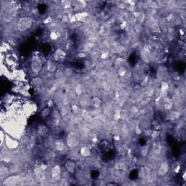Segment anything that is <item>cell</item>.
I'll return each instance as SVG.
<instances>
[{
  "label": "cell",
  "instance_id": "e0dca14e",
  "mask_svg": "<svg viewBox=\"0 0 186 186\" xmlns=\"http://www.w3.org/2000/svg\"><path fill=\"white\" fill-rule=\"evenodd\" d=\"M75 18L76 20V22L77 21H81L84 20L85 18H87L88 16V13L86 12H77L76 14H75Z\"/></svg>",
  "mask_w": 186,
  "mask_h": 186
},
{
  "label": "cell",
  "instance_id": "4dcf8cb0",
  "mask_svg": "<svg viewBox=\"0 0 186 186\" xmlns=\"http://www.w3.org/2000/svg\"><path fill=\"white\" fill-rule=\"evenodd\" d=\"M159 135V132H157L156 130H155V131H153V132H151V135H150V136H151V138H153V139H156V138H157V137Z\"/></svg>",
  "mask_w": 186,
  "mask_h": 186
},
{
  "label": "cell",
  "instance_id": "f1b7e54d",
  "mask_svg": "<svg viewBox=\"0 0 186 186\" xmlns=\"http://www.w3.org/2000/svg\"><path fill=\"white\" fill-rule=\"evenodd\" d=\"M124 50V47L123 46H121V45H119V46H117V47H116V48H115V52H116V53H121V52H122Z\"/></svg>",
  "mask_w": 186,
  "mask_h": 186
},
{
  "label": "cell",
  "instance_id": "8d00e7d4",
  "mask_svg": "<svg viewBox=\"0 0 186 186\" xmlns=\"http://www.w3.org/2000/svg\"><path fill=\"white\" fill-rule=\"evenodd\" d=\"M141 132H142V130L140 129V127H136V128H135V133H136L137 135H140V134H141Z\"/></svg>",
  "mask_w": 186,
  "mask_h": 186
},
{
  "label": "cell",
  "instance_id": "ac0fdd59",
  "mask_svg": "<svg viewBox=\"0 0 186 186\" xmlns=\"http://www.w3.org/2000/svg\"><path fill=\"white\" fill-rule=\"evenodd\" d=\"M60 31L58 30H57V29H54V30H52L51 31V33H50V39H52V40H53V41H56V40H57V39L60 38Z\"/></svg>",
  "mask_w": 186,
  "mask_h": 186
},
{
  "label": "cell",
  "instance_id": "4316f807",
  "mask_svg": "<svg viewBox=\"0 0 186 186\" xmlns=\"http://www.w3.org/2000/svg\"><path fill=\"white\" fill-rule=\"evenodd\" d=\"M61 21H62V22L64 23H68V22H70V16H68V15H63V16H62V18H61Z\"/></svg>",
  "mask_w": 186,
  "mask_h": 186
},
{
  "label": "cell",
  "instance_id": "9a60e30c",
  "mask_svg": "<svg viewBox=\"0 0 186 186\" xmlns=\"http://www.w3.org/2000/svg\"><path fill=\"white\" fill-rule=\"evenodd\" d=\"M161 145L159 142H156L153 145V147H152V151L154 154L156 155H159L160 153H161Z\"/></svg>",
  "mask_w": 186,
  "mask_h": 186
},
{
  "label": "cell",
  "instance_id": "7c38bea8",
  "mask_svg": "<svg viewBox=\"0 0 186 186\" xmlns=\"http://www.w3.org/2000/svg\"><path fill=\"white\" fill-rule=\"evenodd\" d=\"M5 144H6L7 147L9 148H16L18 146V143L14 139H12L11 138H9L8 136H5Z\"/></svg>",
  "mask_w": 186,
  "mask_h": 186
},
{
  "label": "cell",
  "instance_id": "ffe728a7",
  "mask_svg": "<svg viewBox=\"0 0 186 186\" xmlns=\"http://www.w3.org/2000/svg\"><path fill=\"white\" fill-rule=\"evenodd\" d=\"M164 108L167 111H170L173 108V102L171 100H166L164 104Z\"/></svg>",
  "mask_w": 186,
  "mask_h": 186
},
{
  "label": "cell",
  "instance_id": "7402d4cb",
  "mask_svg": "<svg viewBox=\"0 0 186 186\" xmlns=\"http://www.w3.org/2000/svg\"><path fill=\"white\" fill-rule=\"evenodd\" d=\"M60 4H61V6L63 7V8H64L65 9H70L71 7V5H72V4L70 1H66V0L60 2Z\"/></svg>",
  "mask_w": 186,
  "mask_h": 186
},
{
  "label": "cell",
  "instance_id": "ba28073f",
  "mask_svg": "<svg viewBox=\"0 0 186 186\" xmlns=\"http://www.w3.org/2000/svg\"><path fill=\"white\" fill-rule=\"evenodd\" d=\"M37 133L39 134V136H41L42 138H47L50 136V131L46 125H40L37 129Z\"/></svg>",
  "mask_w": 186,
  "mask_h": 186
},
{
  "label": "cell",
  "instance_id": "30bf717a",
  "mask_svg": "<svg viewBox=\"0 0 186 186\" xmlns=\"http://www.w3.org/2000/svg\"><path fill=\"white\" fill-rule=\"evenodd\" d=\"M46 68H47V71L50 74H55L57 71V66L55 61L48 60L46 64Z\"/></svg>",
  "mask_w": 186,
  "mask_h": 186
},
{
  "label": "cell",
  "instance_id": "7a4b0ae2",
  "mask_svg": "<svg viewBox=\"0 0 186 186\" xmlns=\"http://www.w3.org/2000/svg\"><path fill=\"white\" fill-rule=\"evenodd\" d=\"M62 177V169L59 165L53 166L50 171V179L53 183H58Z\"/></svg>",
  "mask_w": 186,
  "mask_h": 186
},
{
  "label": "cell",
  "instance_id": "4fadbf2b",
  "mask_svg": "<svg viewBox=\"0 0 186 186\" xmlns=\"http://www.w3.org/2000/svg\"><path fill=\"white\" fill-rule=\"evenodd\" d=\"M79 153H80V155L84 158H87L91 156V150L90 147L87 145H83L82 147H81Z\"/></svg>",
  "mask_w": 186,
  "mask_h": 186
},
{
  "label": "cell",
  "instance_id": "8992f818",
  "mask_svg": "<svg viewBox=\"0 0 186 186\" xmlns=\"http://www.w3.org/2000/svg\"><path fill=\"white\" fill-rule=\"evenodd\" d=\"M169 170V164L167 161L162 162L159 166L158 171H157V175L159 177H164Z\"/></svg>",
  "mask_w": 186,
  "mask_h": 186
},
{
  "label": "cell",
  "instance_id": "d6a6232c",
  "mask_svg": "<svg viewBox=\"0 0 186 186\" xmlns=\"http://www.w3.org/2000/svg\"><path fill=\"white\" fill-rule=\"evenodd\" d=\"M71 111L74 112V113H75V114H76V113H78L79 112V108L78 106L76 105H71Z\"/></svg>",
  "mask_w": 186,
  "mask_h": 186
},
{
  "label": "cell",
  "instance_id": "3957f363",
  "mask_svg": "<svg viewBox=\"0 0 186 186\" xmlns=\"http://www.w3.org/2000/svg\"><path fill=\"white\" fill-rule=\"evenodd\" d=\"M42 67V62L41 58L38 55H34L31 59V68L33 73L35 74H39Z\"/></svg>",
  "mask_w": 186,
  "mask_h": 186
},
{
  "label": "cell",
  "instance_id": "83f0119b",
  "mask_svg": "<svg viewBox=\"0 0 186 186\" xmlns=\"http://www.w3.org/2000/svg\"><path fill=\"white\" fill-rule=\"evenodd\" d=\"M126 71H127V70H126V69L124 68V67H122V66H121L119 70V74L120 76H124V75L126 74Z\"/></svg>",
  "mask_w": 186,
  "mask_h": 186
},
{
  "label": "cell",
  "instance_id": "44dd1931",
  "mask_svg": "<svg viewBox=\"0 0 186 186\" xmlns=\"http://www.w3.org/2000/svg\"><path fill=\"white\" fill-rule=\"evenodd\" d=\"M32 84L36 88H40L42 84V80L39 77L33 78L32 80Z\"/></svg>",
  "mask_w": 186,
  "mask_h": 186
},
{
  "label": "cell",
  "instance_id": "e575fe53",
  "mask_svg": "<svg viewBox=\"0 0 186 186\" xmlns=\"http://www.w3.org/2000/svg\"><path fill=\"white\" fill-rule=\"evenodd\" d=\"M126 26H127V24H126V22L125 21H122V23L120 24L121 29H124L126 27Z\"/></svg>",
  "mask_w": 186,
  "mask_h": 186
},
{
  "label": "cell",
  "instance_id": "836d02e7",
  "mask_svg": "<svg viewBox=\"0 0 186 186\" xmlns=\"http://www.w3.org/2000/svg\"><path fill=\"white\" fill-rule=\"evenodd\" d=\"M131 112L132 113H133V114H137V113H138V111H139V110H138V108L137 106H135V105H133L132 108H131Z\"/></svg>",
  "mask_w": 186,
  "mask_h": 186
},
{
  "label": "cell",
  "instance_id": "9c48e42d",
  "mask_svg": "<svg viewBox=\"0 0 186 186\" xmlns=\"http://www.w3.org/2000/svg\"><path fill=\"white\" fill-rule=\"evenodd\" d=\"M54 146L55 150L58 152H64V150L67 148V144L65 143V142L62 140H56L54 143Z\"/></svg>",
  "mask_w": 186,
  "mask_h": 186
},
{
  "label": "cell",
  "instance_id": "5b68a950",
  "mask_svg": "<svg viewBox=\"0 0 186 186\" xmlns=\"http://www.w3.org/2000/svg\"><path fill=\"white\" fill-rule=\"evenodd\" d=\"M66 52L60 48L57 49L53 54V59L55 62H58V63H61L64 61V60L66 59Z\"/></svg>",
  "mask_w": 186,
  "mask_h": 186
},
{
  "label": "cell",
  "instance_id": "d590c367",
  "mask_svg": "<svg viewBox=\"0 0 186 186\" xmlns=\"http://www.w3.org/2000/svg\"><path fill=\"white\" fill-rule=\"evenodd\" d=\"M47 106H48V108H51V107H53V102H52V100H49L48 101H47Z\"/></svg>",
  "mask_w": 186,
  "mask_h": 186
},
{
  "label": "cell",
  "instance_id": "52a82bcc",
  "mask_svg": "<svg viewBox=\"0 0 186 186\" xmlns=\"http://www.w3.org/2000/svg\"><path fill=\"white\" fill-rule=\"evenodd\" d=\"M18 181H21L20 176L19 175H12V176L7 177V178H5V180H3V185H12L17 184Z\"/></svg>",
  "mask_w": 186,
  "mask_h": 186
},
{
  "label": "cell",
  "instance_id": "5bb4252c",
  "mask_svg": "<svg viewBox=\"0 0 186 186\" xmlns=\"http://www.w3.org/2000/svg\"><path fill=\"white\" fill-rule=\"evenodd\" d=\"M85 92L84 85L81 84H77L75 87V92L77 96H82Z\"/></svg>",
  "mask_w": 186,
  "mask_h": 186
},
{
  "label": "cell",
  "instance_id": "f35d334b",
  "mask_svg": "<svg viewBox=\"0 0 186 186\" xmlns=\"http://www.w3.org/2000/svg\"><path fill=\"white\" fill-rule=\"evenodd\" d=\"M114 140H116V141H119V140H120V136L119 135H114Z\"/></svg>",
  "mask_w": 186,
  "mask_h": 186
},
{
  "label": "cell",
  "instance_id": "6da1fadb",
  "mask_svg": "<svg viewBox=\"0 0 186 186\" xmlns=\"http://www.w3.org/2000/svg\"><path fill=\"white\" fill-rule=\"evenodd\" d=\"M33 25V19L30 17L21 18L17 22V28L21 32H25L30 29Z\"/></svg>",
  "mask_w": 186,
  "mask_h": 186
},
{
  "label": "cell",
  "instance_id": "cb8c5ba5",
  "mask_svg": "<svg viewBox=\"0 0 186 186\" xmlns=\"http://www.w3.org/2000/svg\"><path fill=\"white\" fill-rule=\"evenodd\" d=\"M114 120L118 121L121 118V111L120 110H116L114 114Z\"/></svg>",
  "mask_w": 186,
  "mask_h": 186
},
{
  "label": "cell",
  "instance_id": "f546056e",
  "mask_svg": "<svg viewBox=\"0 0 186 186\" xmlns=\"http://www.w3.org/2000/svg\"><path fill=\"white\" fill-rule=\"evenodd\" d=\"M108 57H109V53H108V52H102V54H101V55H100V57L102 58V60H105V59L108 58Z\"/></svg>",
  "mask_w": 186,
  "mask_h": 186
},
{
  "label": "cell",
  "instance_id": "277c9868",
  "mask_svg": "<svg viewBox=\"0 0 186 186\" xmlns=\"http://www.w3.org/2000/svg\"><path fill=\"white\" fill-rule=\"evenodd\" d=\"M66 140L67 146L70 148H74L79 144V140L74 134H69Z\"/></svg>",
  "mask_w": 186,
  "mask_h": 186
},
{
  "label": "cell",
  "instance_id": "d6986e66",
  "mask_svg": "<svg viewBox=\"0 0 186 186\" xmlns=\"http://www.w3.org/2000/svg\"><path fill=\"white\" fill-rule=\"evenodd\" d=\"M149 153V146L148 145H144L140 148V154L142 157H146Z\"/></svg>",
  "mask_w": 186,
  "mask_h": 186
},
{
  "label": "cell",
  "instance_id": "d4e9b609",
  "mask_svg": "<svg viewBox=\"0 0 186 186\" xmlns=\"http://www.w3.org/2000/svg\"><path fill=\"white\" fill-rule=\"evenodd\" d=\"M134 30L136 33H140L142 31H143V26H142V24L140 23H135V26H134Z\"/></svg>",
  "mask_w": 186,
  "mask_h": 186
},
{
  "label": "cell",
  "instance_id": "484cf974",
  "mask_svg": "<svg viewBox=\"0 0 186 186\" xmlns=\"http://www.w3.org/2000/svg\"><path fill=\"white\" fill-rule=\"evenodd\" d=\"M50 112H51L50 108H48V107H47V108H45L42 112V117H47V116H48L50 114Z\"/></svg>",
  "mask_w": 186,
  "mask_h": 186
},
{
  "label": "cell",
  "instance_id": "74e56055",
  "mask_svg": "<svg viewBox=\"0 0 186 186\" xmlns=\"http://www.w3.org/2000/svg\"><path fill=\"white\" fill-rule=\"evenodd\" d=\"M78 57H81V58H83V57H86V54H85L84 52H79Z\"/></svg>",
  "mask_w": 186,
  "mask_h": 186
},
{
  "label": "cell",
  "instance_id": "2e32d148",
  "mask_svg": "<svg viewBox=\"0 0 186 186\" xmlns=\"http://www.w3.org/2000/svg\"><path fill=\"white\" fill-rule=\"evenodd\" d=\"M91 104L94 108H99L102 105V101L99 97H93L92 99L91 100Z\"/></svg>",
  "mask_w": 186,
  "mask_h": 186
},
{
  "label": "cell",
  "instance_id": "8fae6325",
  "mask_svg": "<svg viewBox=\"0 0 186 186\" xmlns=\"http://www.w3.org/2000/svg\"><path fill=\"white\" fill-rule=\"evenodd\" d=\"M65 169L69 174H74L76 170V164L75 162L71 160H68L65 164Z\"/></svg>",
  "mask_w": 186,
  "mask_h": 186
},
{
  "label": "cell",
  "instance_id": "603a6c76",
  "mask_svg": "<svg viewBox=\"0 0 186 186\" xmlns=\"http://www.w3.org/2000/svg\"><path fill=\"white\" fill-rule=\"evenodd\" d=\"M169 88V84L168 82L167 81H162L161 83V91H164V92H167V90Z\"/></svg>",
  "mask_w": 186,
  "mask_h": 186
},
{
  "label": "cell",
  "instance_id": "1f68e13d",
  "mask_svg": "<svg viewBox=\"0 0 186 186\" xmlns=\"http://www.w3.org/2000/svg\"><path fill=\"white\" fill-rule=\"evenodd\" d=\"M52 23V18L51 17H48V18H47L44 21V23L45 24H50Z\"/></svg>",
  "mask_w": 186,
  "mask_h": 186
}]
</instances>
